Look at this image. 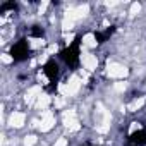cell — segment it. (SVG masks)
<instances>
[{
  "mask_svg": "<svg viewBox=\"0 0 146 146\" xmlns=\"http://www.w3.org/2000/svg\"><path fill=\"white\" fill-rule=\"evenodd\" d=\"M0 60H2L4 65H9V64H14V57L9 55V53H2L0 55Z\"/></svg>",
  "mask_w": 146,
  "mask_h": 146,
  "instance_id": "11",
  "label": "cell"
},
{
  "mask_svg": "<svg viewBox=\"0 0 146 146\" xmlns=\"http://www.w3.org/2000/svg\"><path fill=\"white\" fill-rule=\"evenodd\" d=\"M36 143H38V136L36 134H28L23 139V146H35Z\"/></svg>",
  "mask_w": 146,
  "mask_h": 146,
  "instance_id": "7",
  "label": "cell"
},
{
  "mask_svg": "<svg viewBox=\"0 0 146 146\" xmlns=\"http://www.w3.org/2000/svg\"><path fill=\"white\" fill-rule=\"evenodd\" d=\"M83 46L84 48H96V45H98V41H96V35H93V33H86L84 36H83Z\"/></svg>",
  "mask_w": 146,
  "mask_h": 146,
  "instance_id": "5",
  "label": "cell"
},
{
  "mask_svg": "<svg viewBox=\"0 0 146 146\" xmlns=\"http://www.w3.org/2000/svg\"><path fill=\"white\" fill-rule=\"evenodd\" d=\"M24 124H26V113H24V112H17V110H14V112L9 115V125H11V127H14V129H21Z\"/></svg>",
  "mask_w": 146,
  "mask_h": 146,
  "instance_id": "3",
  "label": "cell"
},
{
  "mask_svg": "<svg viewBox=\"0 0 146 146\" xmlns=\"http://www.w3.org/2000/svg\"><path fill=\"white\" fill-rule=\"evenodd\" d=\"M129 74V69L119 62H110L107 64V76L108 78H113V79H124L127 78Z\"/></svg>",
  "mask_w": 146,
  "mask_h": 146,
  "instance_id": "1",
  "label": "cell"
},
{
  "mask_svg": "<svg viewBox=\"0 0 146 146\" xmlns=\"http://www.w3.org/2000/svg\"><path fill=\"white\" fill-rule=\"evenodd\" d=\"M81 64H83V69L84 70L95 72L98 69V57L95 53H83L81 55Z\"/></svg>",
  "mask_w": 146,
  "mask_h": 146,
  "instance_id": "2",
  "label": "cell"
},
{
  "mask_svg": "<svg viewBox=\"0 0 146 146\" xmlns=\"http://www.w3.org/2000/svg\"><path fill=\"white\" fill-rule=\"evenodd\" d=\"M144 102H146V98L144 96H139V98H134L132 100V103H129V112H137V110H141L143 108V105H144Z\"/></svg>",
  "mask_w": 146,
  "mask_h": 146,
  "instance_id": "6",
  "label": "cell"
},
{
  "mask_svg": "<svg viewBox=\"0 0 146 146\" xmlns=\"http://www.w3.org/2000/svg\"><path fill=\"white\" fill-rule=\"evenodd\" d=\"M141 9H143V5L141 4H137V2H134V4H131V11H129V14H131V17H136L139 12H141Z\"/></svg>",
  "mask_w": 146,
  "mask_h": 146,
  "instance_id": "9",
  "label": "cell"
},
{
  "mask_svg": "<svg viewBox=\"0 0 146 146\" xmlns=\"http://www.w3.org/2000/svg\"><path fill=\"white\" fill-rule=\"evenodd\" d=\"M139 129H141V124H139V122H132L131 127H129V134H134V132L139 131Z\"/></svg>",
  "mask_w": 146,
  "mask_h": 146,
  "instance_id": "13",
  "label": "cell"
},
{
  "mask_svg": "<svg viewBox=\"0 0 146 146\" xmlns=\"http://www.w3.org/2000/svg\"><path fill=\"white\" fill-rule=\"evenodd\" d=\"M53 146H69V139H67L65 136H60V137H57V139H55Z\"/></svg>",
  "mask_w": 146,
  "mask_h": 146,
  "instance_id": "12",
  "label": "cell"
},
{
  "mask_svg": "<svg viewBox=\"0 0 146 146\" xmlns=\"http://www.w3.org/2000/svg\"><path fill=\"white\" fill-rule=\"evenodd\" d=\"M50 103H53V98L50 96V95H40V98L36 100V103H35V107H36V110H48V107H50Z\"/></svg>",
  "mask_w": 146,
  "mask_h": 146,
  "instance_id": "4",
  "label": "cell"
},
{
  "mask_svg": "<svg viewBox=\"0 0 146 146\" xmlns=\"http://www.w3.org/2000/svg\"><path fill=\"white\" fill-rule=\"evenodd\" d=\"M125 90H127V83H124V81L113 83V91H115V93H124Z\"/></svg>",
  "mask_w": 146,
  "mask_h": 146,
  "instance_id": "10",
  "label": "cell"
},
{
  "mask_svg": "<svg viewBox=\"0 0 146 146\" xmlns=\"http://www.w3.org/2000/svg\"><path fill=\"white\" fill-rule=\"evenodd\" d=\"M72 29H74V21L64 17L62 19V31H72Z\"/></svg>",
  "mask_w": 146,
  "mask_h": 146,
  "instance_id": "8",
  "label": "cell"
}]
</instances>
